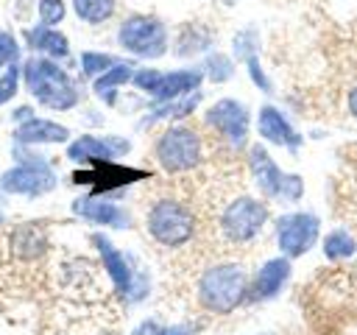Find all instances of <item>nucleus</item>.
I'll return each instance as SVG.
<instances>
[{"instance_id": "1", "label": "nucleus", "mask_w": 357, "mask_h": 335, "mask_svg": "<svg viewBox=\"0 0 357 335\" xmlns=\"http://www.w3.org/2000/svg\"><path fill=\"white\" fill-rule=\"evenodd\" d=\"M22 81L33 100H39L45 109L67 112L78 103V89L64 67H59L56 59L47 56H31L22 64Z\"/></svg>"}, {"instance_id": "2", "label": "nucleus", "mask_w": 357, "mask_h": 335, "mask_svg": "<svg viewBox=\"0 0 357 335\" xmlns=\"http://www.w3.org/2000/svg\"><path fill=\"white\" fill-rule=\"evenodd\" d=\"M245 290H248V276L240 262H215L204 268L195 285L198 304L215 315H226L237 310L245 299Z\"/></svg>"}, {"instance_id": "3", "label": "nucleus", "mask_w": 357, "mask_h": 335, "mask_svg": "<svg viewBox=\"0 0 357 335\" xmlns=\"http://www.w3.org/2000/svg\"><path fill=\"white\" fill-rule=\"evenodd\" d=\"M145 229L159 246L178 248L195 237V215L178 198H156L145 212Z\"/></svg>"}, {"instance_id": "4", "label": "nucleus", "mask_w": 357, "mask_h": 335, "mask_svg": "<svg viewBox=\"0 0 357 335\" xmlns=\"http://www.w3.org/2000/svg\"><path fill=\"white\" fill-rule=\"evenodd\" d=\"M153 156L165 173H187V170L198 168L204 159L201 134L190 126H170L159 134V140L153 145Z\"/></svg>"}, {"instance_id": "5", "label": "nucleus", "mask_w": 357, "mask_h": 335, "mask_svg": "<svg viewBox=\"0 0 357 335\" xmlns=\"http://www.w3.org/2000/svg\"><path fill=\"white\" fill-rule=\"evenodd\" d=\"M117 45L137 59H159L167 53V28L148 14H131L117 28Z\"/></svg>"}, {"instance_id": "6", "label": "nucleus", "mask_w": 357, "mask_h": 335, "mask_svg": "<svg viewBox=\"0 0 357 335\" xmlns=\"http://www.w3.org/2000/svg\"><path fill=\"white\" fill-rule=\"evenodd\" d=\"M265 223H268V207H265L262 201L251 198V195H237V198H231V201L223 207L220 218H218L220 234H223L229 243H234V246L251 243V240L262 232Z\"/></svg>"}, {"instance_id": "7", "label": "nucleus", "mask_w": 357, "mask_h": 335, "mask_svg": "<svg viewBox=\"0 0 357 335\" xmlns=\"http://www.w3.org/2000/svg\"><path fill=\"white\" fill-rule=\"evenodd\" d=\"M248 170H251V179H254V184L259 187V193L265 198L298 201L301 193H304L301 179L298 176H284L262 145H254L248 151Z\"/></svg>"}, {"instance_id": "8", "label": "nucleus", "mask_w": 357, "mask_h": 335, "mask_svg": "<svg viewBox=\"0 0 357 335\" xmlns=\"http://www.w3.org/2000/svg\"><path fill=\"white\" fill-rule=\"evenodd\" d=\"M56 187V173L45 159H31V156H20L17 165H11L8 170L0 173V190L8 195H25V198H36L45 195Z\"/></svg>"}, {"instance_id": "9", "label": "nucleus", "mask_w": 357, "mask_h": 335, "mask_svg": "<svg viewBox=\"0 0 357 335\" xmlns=\"http://www.w3.org/2000/svg\"><path fill=\"white\" fill-rule=\"evenodd\" d=\"M206 126L218 131V137H223L231 148H243L248 140V109L234 100V98H223L215 100L206 114H204Z\"/></svg>"}, {"instance_id": "10", "label": "nucleus", "mask_w": 357, "mask_h": 335, "mask_svg": "<svg viewBox=\"0 0 357 335\" xmlns=\"http://www.w3.org/2000/svg\"><path fill=\"white\" fill-rule=\"evenodd\" d=\"M315 237H318V218L310 212H290L276 221V243L287 260L310 251Z\"/></svg>"}, {"instance_id": "11", "label": "nucleus", "mask_w": 357, "mask_h": 335, "mask_svg": "<svg viewBox=\"0 0 357 335\" xmlns=\"http://www.w3.org/2000/svg\"><path fill=\"white\" fill-rule=\"evenodd\" d=\"M128 140L123 137H92V134H84L78 140H73L67 145V156L73 162H112L114 156H123L128 154Z\"/></svg>"}, {"instance_id": "12", "label": "nucleus", "mask_w": 357, "mask_h": 335, "mask_svg": "<svg viewBox=\"0 0 357 335\" xmlns=\"http://www.w3.org/2000/svg\"><path fill=\"white\" fill-rule=\"evenodd\" d=\"M92 243L98 246V254L103 260V268H106V274L112 279L114 293L128 296L134 290V271L128 265V257L120 248H114V243L109 237H103V234H92Z\"/></svg>"}, {"instance_id": "13", "label": "nucleus", "mask_w": 357, "mask_h": 335, "mask_svg": "<svg viewBox=\"0 0 357 335\" xmlns=\"http://www.w3.org/2000/svg\"><path fill=\"white\" fill-rule=\"evenodd\" d=\"M73 212L81 215L84 221L89 223H98V226H112V229H126L131 223L128 212L114 204V201H106V198H95V195H86V198H75L73 201Z\"/></svg>"}, {"instance_id": "14", "label": "nucleus", "mask_w": 357, "mask_h": 335, "mask_svg": "<svg viewBox=\"0 0 357 335\" xmlns=\"http://www.w3.org/2000/svg\"><path fill=\"white\" fill-rule=\"evenodd\" d=\"M14 140L22 145H59V142L70 140V131L61 123H53L45 117H28L17 126Z\"/></svg>"}, {"instance_id": "15", "label": "nucleus", "mask_w": 357, "mask_h": 335, "mask_svg": "<svg viewBox=\"0 0 357 335\" xmlns=\"http://www.w3.org/2000/svg\"><path fill=\"white\" fill-rule=\"evenodd\" d=\"M257 128H259V137L273 142V145H284V148H298L301 137L293 131V126L284 120V114L273 106H262L259 109V117H257Z\"/></svg>"}, {"instance_id": "16", "label": "nucleus", "mask_w": 357, "mask_h": 335, "mask_svg": "<svg viewBox=\"0 0 357 335\" xmlns=\"http://www.w3.org/2000/svg\"><path fill=\"white\" fill-rule=\"evenodd\" d=\"M201 78H204L201 70H173V73H162V78H159V84H156V89H153V98H156L159 103H165V100H176V98L192 95V92H198Z\"/></svg>"}, {"instance_id": "17", "label": "nucleus", "mask_w": 357, "mask_h": 335, "mask_svg": "<svg viewBox=\"0 0 357 335\" xmlns=\"http://www.w3.org/2000/svg\"><path fill=\"white\" fill-rule=\"evenodd\" d=\"M287 276H290V260H287V257H273V260H268V262L257 271V276H254L251 296H254V299H273V296L282 290V285L287 282Z\"/></svg>"}, {"instance_id": "18", "label": "nucleus", "mask_w": 357, "mask_h": 335, "mask_svg": "<svg viewBox=\"0 0 357 335\" xmlns=\"http://www.w3.org/2000/svg\"><path fill=\"white\" fill-rule=\"evenodd\" d=\"M25 39H28V47L36 50L39 56H47V59H67L70 56V42L61 31L50 28V25H36L31 31H25Z\"/></svg>"}, {"instance_id": "19", "label": "nucleus", "mask_w": 357, "mask_h": 335, "mask_svg": "<svg viewBox=\"0 0 357 335\" xmlns=\"http://www.w3.org/2000/svg\"><path fill=\"white\" fill-rule=\"evenodd\" d=\"M98 170H86V173H75L73 179L75 181H98L100 190H109V187H123L128 181H137V179H145L142 170H131V168H120V165H112V162H95Z\"/></svg>"}, {"instance_id": "20", "label": "nucleus", "mask_w": 357, "mask_h": 335, "mask_svg": "<svg viewBox=\"0 0 357 335\" xmlns=\"http://www.w3.org/2000/svg\"><path fill=\"white\" fill-rule=\"evenodd\" d=\"M131 78H134L131 64H128V61H120V64L109 67L103 75H98L95 84H92V89H95V95H98L106 106H112V103L117 100V87H123V84L131 81Z\"/></svg>"}, {"instance_id": "21", "label": "nucleus", "mask_w": 357, "mask_h": 335, "mask_svg": "<svg viewBox=\"0 0 357 335\" xmlns=\"http://www.w3.org/2000/svg\"><path fill=\"white\" fill-rule=\"evenodd\" d=\"M117 8V0H73V11L78 14V20L98 25L106 22Z\"/></svg>"}, {"instance_id": "22", "label": "nucleus", "mask_w": 357, "mask_h": 335, "mask_svg": "<svg viewBox=\"0 0 357 335\" xmlns=\"http://www.w3.org/2000/svg\"><path fill=\"white\" fill-rule=\"evenodd\" d=\"M209 47V34L198 25H184L178 39H176V53L178 56H192V53H201Z\"/></svg>"}, {"instance_id": "23", "label": "nucleus", "mask_w": 357, "mask_h": 335, "mask_svg": "<svg viewBox=\"0 0 357 335\" xmlns=\"http://www.w3.org/2000/svg\"><path fill=\"white\" fill-rule=\"evenodd\" d=\"M114 64H120V59H114V56H109V53H98V50L81 53V70H84V75H89V78L103 75V73H106L109 67H114Z\"/></svg>"}, {"instance_id": "24", "label": "nucleus", "mask_w": 357, "mask_h": 335, "mask_svg": "<svg viewBox=\"0 0 357 335\" xmlns=\"http://www.w3.org/2000/svg\"><path fill=\"white\" fill-rule=\"evenodd\" d=\"M324 254L329 260H340V257H349L354 254V240L349 237V232L337 229V232H329L326 240H324Z\"/></svg>"}, {"instance_id": "25", "label": "nucleus", "mask_w": 357, "mask_h": 335, "mask_svg": "<svg viewBox=\"0 0 357 335\" xmlns=\"http://www.w3.org/2000/svg\"><path fill=\"white\" fill-rule=\"evenodd\" d=\"M204 73H206L209 81L223 84V81H229V78L234 75V64H231L229 56H223V53H212V56L206 59V64H204Z\"/></svg>"}, {"instance_id": "26", "label": "nucleus", "mask_w": 357, "mask_h": 335, "mask_svg": "<svg viewBox=\"0 0 357 335\" xmlns=\"http://www.w3.org/2000/svg\"><path fill=\"white\" fill-rule=\"evenodd\" d=\"M20 75H22V64H11L6 70H0V106L8 103L17 89H20Z\"/></svg>"}, {"instance_id": "27", "label": "nucleus", "mask_w": 357, "mask_h": 335, "mask_svg": "<svg viewBox=\"0 0 357 335\" xmlns=\"http://www.w3.org/2000/svg\"><path fill=\"white\" fill-rule=\"evenodd\" d=\"M36 11H39V22H42V25L56 28V25L64 20L67 6H64V0H39Z\"/></svg>"}, {"instance_id": "28", "label": "nucleus", "mask_w": 357, "mask_h": 335, "mask_svg": "<svg viewBox=\"0 0 357 335\" xmlns=\"http://www.w3.org/2000/svg\"><path fill=\"white\" fill-rule=\"evenodd\" d=\"M20 64V42L11 31H0V70Z\"/></svg>"}, {"instance_id": "29", "label": "nucleus", "mask_w": 357, "mask_h": 335, "mask_svg": "<svg viewBox=\"0 0 357 335\" xmlns=\"http://www.w3.org/2000/svg\"><path fill=\"white\" fill-rule=\"evenodd\" d=\"M159 78H162V73L159 70H153V67H142V70H137L134 73V87L137 89H142V92H148V95H153V89H156V84H159Z\"/></svg>"}, {"instance_id": "30", "label": "nucleus", "mask_w": 357, "mask_h": 335, "mask_svg": "<svg viewBox=\"0 0 357 335\" xmlns=\"http://www.w3.org/2000/svg\"><path fill=\"white\" fill-rule=\"evenodd\" d=\"M234 53H237V59H248V56L257 53V34L251 28L248 31H240L234 36Z\"/></svg>"}, {"instance_id": "31", "label": "nucleus", "mask_w": 357, "mask_h": 335, "mask_svg": "<svg viewBox=\"0 0 357 335\" xmlns=\"http://www.w3.org/2000/svg\"><path fill=\"white\" fill-rule=\"evenodd\" d=\"M245 64H248V75H251V81H254V84H257L262 92H271V81H268V75L262 73L257 53H254V56H248V59H245Z\"/></svg>"}, {"instance_id": "32", "label": "nucleus", "mask_w": 357, "mask_h": 335, "mask_svg": "<svg viewBox=\"0 0 357 335\" xmlns=\"http://www.w3.org/2000/svg\"><path fill=\"white\" fill-rule=\"evenodd\" d=\"M190 332H192L190 327L176 324V327H159V332H156V335H190Z\"/></svg>"}, {"instance_id": "33", "label": "nucleus", "mask_w": 357, "mask_h": 335, "mask_svg": "<svg viewBox=\"0 0 357 335\" xmlns=\"http://www.w3.org/2000/svg\"><path fill=\"white\" fill-rule=\"evenodd\" d=\"M31 112H33L31 106H20V109H14V120H17V123H22V120H28V117H33Z\"/></svg>"}, {"instance_id": "34", "label": "nucleus", "mask_w": 357, "mask_h": 335, "mask_svg": "<svg viewBox=\"0 0 357 335\" xmlns=\"http://www.w3.org/2000/svg\"><path fill=\"white\" fill-rule=\"evenodd\" d=\"M349 112H351V117H357V87L349 92Z\"/></svg>"}, {"instance_id": "35", "label": "nucleus", "mask_w": 357, "mask_h": 335, "mask_svg": "<svg viewBox=\"0 0 357 335\" xmlns=\"http://www.w3.org/2000/svg\"><path fill=\"white\" fill-rule=\"evenodd\" d=\"M3 223H6V215H3V209H0V226H3Z\"/></svg>"}, {"instance_id": "36", "label": "nucleus", "mask_w": 357, "mask_h": 335, "mask_svg": "<svg viewBox=\"0 0 357 335\" xmlns=\"http://www.w3.org/2000/svg\"><path fill=\"white\" fill-rule=\"evenodd\" d=\"M220 3H226V6H231V3H237V0H220Z\"/></svg>"}]
</instances>
